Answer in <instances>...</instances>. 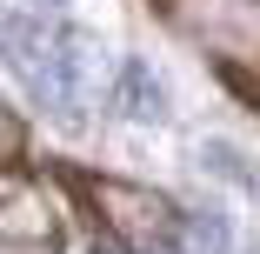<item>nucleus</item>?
Wrapping results in <instances>:
<instances>
[{
  "label": "nucleus",
  "instance_id": "1",
  "mask_svg": "<svg viewBox=\"0 0 260 254\" xmlns=\"http://www.w3.org/2000/svg\"><path fill=\"white\" fill-rule=\"evenodd\" d=\"M80 194L93 201V214H100V228L114 234V247H127V254H153V247L174 241L180 208H174L167 194L134 187V181H80Z\"/></svg>",
  "mask_w": 260,
  "mask_h": 254
},
{
  "label": "nucleus",
  "instance_id": "2",
  "mask_svg": "<svg viewBox=\"0 0 260 254\" xmlns=\"http://www.w3.org/2000/svg\"><path fill=\"white\" fill-rule=\"evenodd\" d=\"M120 107L134 121H167V87L147 61H120Z\"/></svg>",
  "mask_w": 260,
  "mask_h": 254
},
{
  "label": "nucleus",
  "instance_id": "3",
  "mask_svg": "<svg viewBox=\"0 0 260 254\" xmlns=\"http://www.w3.org/2000/svg\"><path fill=\"white\" fill-rule=\"evenodd\" d=\"M167 247H174V254H227V221H220L214 208H180Z\"/></svg>",
  "mask_w": 260,
  "mask_h": 254
},
{
  "label": "nucleus",
  "instance_id": "4",
  "mask_svg": "<svg viewBox=\"0 0 260 254\" xmlns=\"http://www.w3.org/2000/svg\"><path fill=\"white\" fill-rule=\"evenodd\" d=\"M14 161H20V121L0 107V167H14Z\"/></svg>",
  "mask_w": 260,
  "mask_h": 254
},
{
  "label": "nucleus",
  "instance_id": "5",
  "mask_svg": "<svg viewBox=\"0 0 260 254\" xmlns=\"http://www.w3.org/2000/svg\"><path fill=\"white\" fill-rule=\"evenodd\" d=\"M87 254H127V247H114V241H107V247H87Z\"/></svg>",
  "mask_w": 260,
  "mask_h": 254
},
{
  "label": "nucleus",
  "instance_id": "6",
  "mask_svg": "<svg viewBox=\"0 0 260 254\" xmlns=\"http://www.w3.org/2000/svg\"><path fill=\"white\" fill-rule=\"evenodd\" d=\"M253 254H260V247H253Z\"/></svg>",
  "mask_w": 260,
  "mask_h": 254
}]
</instances>
